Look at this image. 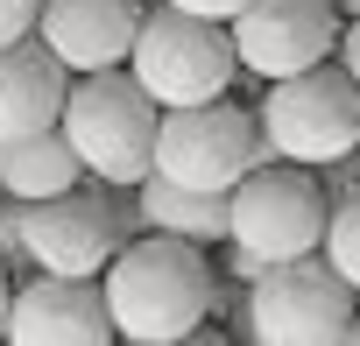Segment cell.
<instances>
[{
	"instance_id": "16",
	"label": "cell",
	"mask_w": 360,
	"mask_h": 346,
	"mask_svg": "<svg viewBox=\"0 0 360 346\" xmlns=\"http://www.w3.org/2000/svg\"><path fill=\"white\" fill-rule=\"evenodd\" d=\"M22 219H29V205H22V198H8V191H0V262H8V269H22V276H29V248H22Z\"/></svg>"
},
{
	"instance_id": "21",
	"label": "cell",
	"mask_w": 360,
	"mask_h": 346,
	"mask_svg": "<svg viewBox=\"0 0 360 346\" xmlns=\"http://www.w3.org/2000/svg\"><path fill=\"white\" fill-rule=\"evenodd\" d=\"M8 304H15V276H8V262H0V339H8Z\"/></svg>"
},
{
	"instance_id": "23",
	"label": "cell",
	"mask_w": 360,
	"mask_h": 346,
	"mask_svg": "<svg viewBox=\"0 0 360 346\" xmlns=\"http://www.w3.org/2000/svg\"><path fill=\"white\" fill-rule=\"evenodd\" d=\"M346 339H353V346H360V318H353V325H346Z\"/></svg>"
},
{
	"instance_id": "5",
	"label": "cell",
	"mask_w": 360,
	"mask_h": 346,
	"mask_svg": "<svg viewBox=\"0 0 360 346\" xmlns=\"http://www.w3.org/2000/svg\"><path fill=\"white\" fill-rule=\"evenodd\" d=\"M255 162H276V141L262 134L255 113L205 99V106H162L155 127V177L184 191H233Z\"/></svg>"
},
{
	"instance_id": "4",
	"label": "cell",
	"mask_w": 360,
	"mask_h": 346,
	"mask_svg": "<svg viewBox=\"0 0 360 346\" xmlns=\"http://www.w3.org/2000/svg\"><path fill=\"white\" fill-rule=\"evenodd\" d=\"M127 71L141 78V92L155 106H205V99H226V85L240 78V57H233L226 22L162 8V15H141Z\"/></svg>"
},
{
	"instance_id": "7",
	"label": "cell",
	"mask_w": 360,
	"mask_h": 346,
	"mask_svg": "<svg viewBox=\"0 0 360 346\" xmlns=\"http://www.w3.org/2000/svg\"><path fill=\"white\" fill-rule=\"evenodd\" d=\"M255 120L283 162L325 169L360 148V85L346 78V64H311L297 78H269V99Z\"/></svg>"
},
{
	"instance_id": "13",
	"label": "cell",
	"mask_w": 360,
	"mask_h": 346,
	"mask_svg": "<svg viewBox=\"0 0 360 346\" xmlns=\"http://www.w3.org/2000/svg\"><path fill=\"white\" fill-rule=\"evenodd\" d=\"M71 184H85V162L64 141V127H36V134L0 141V191H8V198L36 205V198H57Z\"/></svg>"
},
{
	"instance_id": "11",
	"label": "cell",
	"mask_w": 360,
	"mask_h": 346,
	"mask_svg": "<svg viewBox=\"0 0 360 346\" xmlns=\"http://www.w3.org/2000/svg\"><path fill=\"white\" fill-rule=\"evenodd\" d=\"M43 50L78 78V71H106L127 64L134 36H141V0H43L36 15Z\"/></svg>"
},
{
	"instance_id": "18",
	"label": "cell",
	"mask_w": 360,
	"mask_h": 346,
	"mask_svg": "<svg viewBox=\"0 0 360 346\" xmlns=\"http://www.w3.org/2000/svg\"><path fill=\"white\" fill-rule=\"evenodd\" d=\"M353 155H360V148H353ZM353 155H339V162H325V191H332V205L360 191V162H353Z\"/></svg>"
},
{
	"instance_id": "9",
	"label": "cell",
	"mask_w": 360,
	"mask_h": 346,
	"mask_svg": "<svg viewBox=\"0 0 360 346\" xmlns=\"http://www.w3.org/2000/svg\"><path fill=\"white\" fill-rule=\"evenodd\" d=\"M120 241H127V219L106 205V191H85V184L36 198L29 219H22L29 269H50V276H106Z\"/></svg>"
},
{
	"instance_id": "14",
	"label": "cell",
	"mask_w": 360,
	"mask_h": 346,
	"mask_svg": "<svg viewBox=\"0 0 360 346\" xmlns=\"http://www.w3.org/2000/svg\"><path fill=\"white\" fill-rule=\"evenodd\" d=\"M134 198H141V226H155V233H184V241H226L233 233V191H184V184H169V177H148L134 184Z\"/></svg>"
},
{
	"instance_id": "19",
	"label": "cell",
	"mask_w": 360,
	"mask_h": 346,
	"mask_svg": "<svg viewBox=\"0 0 360 346\" xmlns=\"http://www.w3.org/2000/svg\"><path fill=\"white\" fill-rule=\"evenodd\" d=\"M162 8H184V15H205V22H233L248 0H162Z\"/></svg>"
},
{
	"instance_id": "15",
	"label": "cell",
	"mask_w": 360,
	"mask_h": 346,
	"mask_svg": "<svg viewBox=\"0 0 360 346\" xmlns=\"http://www.w3.org/2000/svg\"><path fill=\"white\" fill-rule=\"evenodd\" d=\"M318 255L353 283V297H360V191L353 198H339L332 205V219H325V241H318Z\"/></svg>"
},
{
	"instance_id": "17",
	"label": "cell",
	"mask_w": 360,
	"mask_h": 346,
	"mask_svg": "<svg viewBox=\"0 0 360 346\" xmlns=\"http://www.w3.org/2000/svg\"><path fill=\"white\" fill-rule=\"evenodd\" d=\"M36 15H43V0H0V50L36 36Z\"/></svg>"
},
{
	"instance_id": "10",
	"label": "cell",
	"mask_w": 360,
	"mask_h": 346,
	"mask_svg": "<svg viewBox=\"0 0 360 346\" xmlns=\"http://www.w3.org/2000/svg\"><path fill=\"white\" fill-rule=\"evenodd\" d=\"M8 339L15 346H106L113 339V311H106L99 276L29 269L15 283V304H8Z\"/></svg>"
},
{
	"instance_id": "6",
	"label": "cell",
	"mask_w": 360,
	"mask_h": 346,
	"mask_svg": "<svg viewBox=\"0 0 360 346\" xmlns=\"http://www.w3.org/2000/svg\"><path fill=\"white\" fill-rule=\"evenodd\" d=\"M346 325H353V283L325 255L262 269L240 304V332L262 346H325V339H346Z\"/></svg>"
},
{
	"instance_id": "2",
	"label": "cell",
	"mask_w": 360,
	"mask_h": 346,
	"mask_svg": "<svg viewBox=\"0 0 360 346\" xmlns=\"http://www.w3.org/2000/svg\"><path fill=\"white\" fill-rule=\"evenodd\" d=\"M57 127L78 148V162H85L92 184H141L148 169H155L162 106L141 92V78L127 64H106V71H78L71 78Z\"/></svg>"
},
{
	"instance_id": "22",
	"label": "cell",
	"mask_w": 360,
	"mask_h": 346,
	"mask_svg": "<svg viewBox=\"0 0 360 346\" xmlns=\"http://www.w3.org/2000/svg\"><path fill=\"white\" fill-rule=\"evenodd\" d=\"M339 15H360V0H339Z\"/></svg>"
},
{
	"instance_id": "1",
	"label": "cell",
	"mask_w": 360,
	"mask_h": 346,
	"mask_svg": "<svg viewBox=\"0 0 360 346\" xmlns=\"http://www.w3.org/2000/svg\"><path fill=\"white\" fill-rule=\"evenodd\" d=\"M99 290H106V311H113V339H134V346L191 339L205 325V311L219 304L205 248L184 241V233H155V226L120 241Z\"/></svg>"
},
{
	"instance_id": "8",
	"label": "cell",
	"mask_w": 360,
	"mask_h": 346,
	"mask_svg": "<svg viewBox=\"0 0 360 346\" xmlns=\"http://www.w3.org/2000/svg\"><path fill=\"white\" fill-rule=\"evenodd\" d=\"M339 0H248L226 22L248 78H297L339 50Z\"/></svg>"
},
{
	"instance_id": "20",
	"label": "cell",
	"mask_w": 360,
	"mask_h": 346,
	"mask_svg": "<svg viewBox=\"0 0 360 346\" xmlns=\"http://www.w3.org/2000/svg\"><path fill=\"white\" fill-rule=\"evenodd\" d=\"M339 64H346V78L360 85V15H353V22L339 29Z\"/></svg>"
},
{
	"instance_id": "3",
	"label": "cell",
	"mask_w": 360,
	"mask_h": 346,
	"mask_svg": "<svg viewBox=\"0 0 360 346\" xmlns=\"http://www.w3.org/2000/svg\"><path fill=\"white\" fill-rule=\"evenodd\" d=\"M325 219H332V191L311 162H255L248 177L233 184V248H248L262 269L276 262H297V255H318L325 241Z\"/></svg>"
},
{
	"instance_id": "12",
	"label": "cell",
	"mask_w": 360,
	"mask_h": 346,
	"mask_svg": "<svg viewBox=\"0 0 360 346\" xmlns=\"http://www.w3.org/2000/svg\"><path fill=\"white\" fill-rule=\"evenodd\" d=\"M64 92H71V71L43 50V36L8 43V50H0V141L36 134V127H57Z\"/></svg>"
}]
</instances>
